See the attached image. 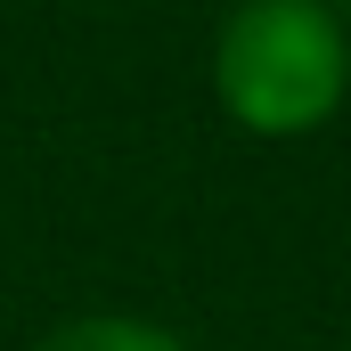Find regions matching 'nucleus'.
I'll use <instances>...</instances> for the list:
<instances>
[{"label": "nucleus", "instance_id": "obj_1", "mask_svg": "<svg viewBox=\"0 0 351 351\" xmlns=\"http://www.w3.org/2000/svg\"><path fill=\"white\" fill-rule=\"evenodd\" d=\"M221 114L254 139L319 131L351 90V33L335 0H237L213 41Z\"/></svg>", "mask_w": 351, "mask_h": 351}, {"label": "nucleus", "instance_id": "obj_2", "mask_svg": "<svg viewBox=\"0 0 351 351\" xmlns=\"http://www.w3.org/2000/svg\"><path fill=\"white\" fill-rule=\"evenodd\" d=\"M25 351H188L172 327H156V319H123V311H90V319H66V327H49L41 343Z\"/></svg>", "mask_w": 351, "mask_h": 351}, {"label": "nucleus", "instance_id": "obj_3", "mask_svg": "<svg viewBox=\"0 0 351 351\" xmlns=\"http://www.w3.org/2000/svg\"><path fill=\"white\" fill-rule=\"evenodd\" d=\"M335 8H343V25H351V0H335Z\"/></svg>", "mask_w": 351, "mask_h": 351}]
</instances>
